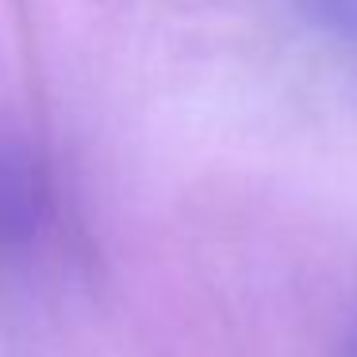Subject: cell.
<instances>
[{
	"label": "cell",
	"instance_id": "obj_1",
	"mask_svg": "<svg viewBox=\"0 0 357 357\" xmlns=\"http://www.w3.org/2000/svg\"><path fill=\"white\" fill-rule=\"evenodd\" d=\"M303 4L315 20H323L331 31H338L342 39L357 47V0H303Z\"/></svg>",
	"mask_w": 357,
	"mask_h": 357
},
{
	"label": "cell",
	"instance_id": "obj_2",
	"mask_svg": "<svg viewBox=\"0 0 357 357\" xmlns=\"http://www.w3.org/2000/svg\"><path fill=\"white\" fill-rule=\"evenodd\" d=\"M354 357H357V354H354Z\"/></svg>",
	"mask_w": 357,
	"mask_h": 357
}]
</instances>
